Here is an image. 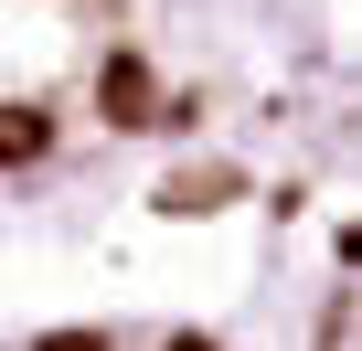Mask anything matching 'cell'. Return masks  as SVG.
Returning a JSON list of instances; mask_svg holds the SVG:
<instances>
[{"label":"cell","instance_id":"cell-1","mask_svg":"<svg viewBox=\"0 0 362 351\" xmlns=\"http://www.w3.org/2000/svg\"><path fill=\"white\" fill-rule=\"evenodd\" d=\"M43 138H54V128H43L33 107H0V160H43Z\"/></svg>","mask_w":362,"mask_h":351},{"label":"cell","instance_id":"cell-2","mask_svg":"<svg viewBox=\"0 0 362 351\" xmlns=\"http://www.w3.org/2000/svg\"><path fill=\"white\" fill-rule=\"evenodd\" d=\"M33 351H117L107 330H54V340H33Z\"/></svg>","mask_w":362,"mask_h":351},{"label":"cell","instance_id":"cell-3","mask_svg":"<svg viewBox=\"0 0 362 351\" xmlns=\"http://www.w3.org/2000/svg\"><path fill=\"white\" fill-rule=\"evenodd\" d=\"M330 351H362V287H351V309H341V330H330Z\"/></svg>","mask_w":362,"mask_h":351},{"label":"cell","instance_id":"cell-4","mask_svg":"<svg viewBox=\"0 0 362 351\" xmlns=\"http://www.w3.org/2000/svg\"><path fill=\"white\" fill-rule=\"evenodd\" d=\"M170 351H214V340H170Z\"/></svg>","mask_w":362,"mask_h":351}]
</instances>
